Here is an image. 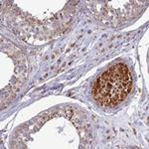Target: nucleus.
<instances>
[{
  "label": "nucleus",
  "instance_id": "obj_1",
  "mask_svg": "<svg viewBox=\"0 0 149 149\" xmlns=\"http://www.w3.org/2000/svg\"><path fill=\"white\" fill-rule=\"evenodd\" d=\"M132 79L126 65L118 63L110 67L97 78L93 88L95 100L104 107H115L130 93Z\"/></svg>",
  "mask_w": 149,
  "mask_h": 149
}]
</instances>
